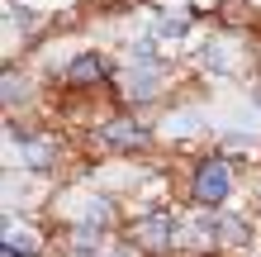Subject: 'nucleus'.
Segmentation results:
<instances>
[{"label":"nucleus","instance_id":"ddd939ff","mask_svg":"<svg viewBox=\"0 0 261 257\" xmlns=\"http://www.w3.org/2000/svg\"><path fill=\"white\" fill-rule=\"evenodd\" d=\"M0 257H24V252H10V248H0Z\"/></svg>","mask_w":261,"mask_h":257},{"label":"nucleus","instance_id":"f257e3e1","mask_svg":"<svg viewBox=\"0 0 261 257\" xmlns=\"http://www.w3.org/2000/svg\"><path fill=\"white\" fill-rule=\"evenodd\" d=\"M233 162H228L223 153H204V157H195V167H190V200L199 209H223L228 205V195H233Z\"/></svg>","mask_w":261,"mask_h":257},{"label":"nucleus","instance_id":"f03ea898","mask_svg":"<svg viewBox=\"0 0 261 257\" xmlns=\"http://www.w3.org/2000/svg\"><path fill=\"white\" fill-rule=\"evenodd\" d=\"M176 233H180L176 209H143V215L133 219V229H128V238H133L147 257H166V252H171V243H176Z\"/></svg>","mask_w":261,"mask_h":257},{"label":"nucleus","instance_id":"7ed1b4c3","mask_svg":"<svg viewBox=\"0 0 261 257\" xmlns=\"http://www.w3.org/2000/svg\"><path fill=\"white\" fill-rule=\"evenodd\" d=\"M95 138H100V148H110V153H147L152 148V124L147 119H133L128 110H119V114H110L95 129Z\"/></svg>","mask_w":261,"mask_h":257},{"label":"nucleus","instance_id":"9b49d317","mask_svg":"<svg viewBox=\"0 0 261 257\" xmlns=\"http://www.w3.org/2000/svg\"><path fill=\"white\" fill-rule=\"evenodd\" d=\"M5 19H10V29H19L24 38H29V34H34V29H38V19H34V10H24V5H14V0L5 5Z\"/></svg>","mask_w":261,"mask_h":257},{"label":"nucleus","instance_id":"0eeeda50","mask_svg":"<svg viewBox=\"0 0 261 257\" xmlns=\"http://www.w3.org/2000/svg\"><path fill=\"white\" fill-rule=\"evenodd\" d=\"M162 133H166V138H195V133H204V114H199V110H176L171 119H166V124H162Z\"/></svg>","mask_w":261,"mask_h":257},{"label":"nucleus","instance_id":"20e7f679","mask_svg":"<svg viewBox=\"0 0 261 257\" xmlns=\"http://www.w3.org/2000/svg\"><path fill=\"white\" fill-rule=\"evenodd\" d=\"M114 86H119V105L133 114V105L162 100V90H166V62H157V67H124L114 77Z\"/></svg>","mask_w":261,"mask_h":257},{"label":"nucleus","instance_id":"6e6552de","mask_svg":"<svg viewBox=\"0 0 261 257\" xmlns=\"http://www.w3.org/2000/svg\"><path fill=\"white\" fill-rule=\"evenodd\" d=\"M0 86H5V105L14 110V105H29V81L14 72V62H5V72H0Z\"/></svg>","mask_w":261,"mask_h":257},{"label":"nucleus","instance_id":"39448f33","mask_svg":"<svg viewBox=\"0 0 261 257\" xmlns=\"http://www.w3.org/2000/svg\"><path fill=\"white\" fill-rule=\"evenodd\" d=\"M119 67L105 53H76L71 62L62 67V86L67 90H95V86H114Z\"/></svg>","mask_w":261,"mask_h":257},{"label":"nucleus","instance_id":"9d476101","mask_svg":"<svg viewBox=\"0 0 261 257\" xmlns=\"http://www.w3.org/2000/svg\"><path fill=\"white\" fill-rule=\"evenodd\" d=\"M186 29H190V14L176 10V14H162V19L152 24V38H186Z\"/></svg>","mask_w":261,"mask_h":257},{"label":"nucleus","instance_id":"f8f14e48","mask_svg":"<svg viewBox=\"0 0 261 257\" xmlns=\"http://www.w3.org/2000/svg\"><path fill=\"white\" fill-rule=\"evenodd\" d=\"M110 257H143V248H138L133 238H114V243H110Z\"/></svg>","mask_w":261,"mask_h":257},{"label":"nucleus","instance_id":"1a4fd4ad","mask_svg":"<svg viewBox=\"0 0 261 257\" xmlns=\"http://www.w3.org/2000/svg\"><path fill=\"white\" fill-rule=\"evenodd\" d=\"M199 67H204V72H233V62H228V43L223 38L204 43V48H199Z\"/></svg>","mask_w":261,"mask_h":257},{"label":"nucleus","instance_id":"423d86ee","mask_svg":"<svg viewBox=\"0 0 261 257\" xmlns=\"http://www.w3.org/2000/svg\"><path fill=\"white\" fill-rule=\"evenodd\" d=\"M19 153H24L29 172H53L57 167V138L53 133H29V138L19 143Z\"/></svg>","mask_w":261,"mask_h":257}]
</instances>
